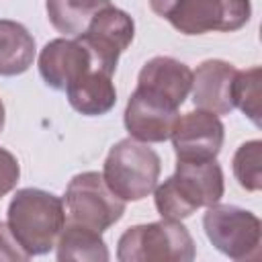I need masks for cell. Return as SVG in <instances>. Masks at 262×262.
Listing matches in <instances>:
<instances>
[{
	"instance_id": "cell-3",
	"label": "cell",
	"mask_w": 262,
	"mask_h": 262,
	"mask_svg": "<svg viewBox=\"0 0 262 262\" xmlns=\"http://www.w3.org/2000/svg\"><path fill=\"white\" fill-rule=\"evenodd\" d=\"M160 170V156L147 143L129 137L108 149L102 178L123 201H141L158 186Z\"/></svg>"
},
{
	"instance_id": "cell-5",
	"label": "cell",
	"mask_w": 262,
	"mask_h": 262,
	"mask_svg": "<svg viewBox=\"0 0 262 262\" xmlns=\"http://www.w3.org/2000/svg\"><path fill=\"white\" fill-rule=\"evenodd\" d=\"M209 242L225 256L239 262H258L262 256L260 219L233 205H211L203 217Z\"/></svg>"
},
{
	"instance_id": "cell-11",
	"label": "cell",
	"mask_w": 262,
	"mask_h": 262,
	"mask_svg": "<svg viewBox=\"0 0 262 262\" xmlns=\"http://www.w3.org/2000/svg\"><path fill=\"white\" fill-rule=\"evenodd\" d=\"M96 68L86 45L74 39H53L39 53V72L47 86L66 90L82 74ZM98 70V68H96Z\"/></svg>"
},
{
	"instance_id": "cell-2",
	"label": "cell",
	"mask_w": 262,
	"mask_h": 262,
	"mask_svg": "<svg viewBox=\"0 0 262 262\" xmlns=\"http://www.w3.org/2000/svg\"><path fill=\"white\" fill-rule=\"evenodd\" d=\"M66 225L63 201L41 188L16 190L8 205V227L29 256L55 248Z\"/></svg>"
},
{
	"instance_id": "cell-14",
	"label": "cell",
	"mask_w": 262,
	"mask_h": 262,
	"mask_svg": "<svg viewBox=\"0 0 262 262\" xmlns=\"http://www.w3.org/2000/svg\"><path fill=\"white\" fill-rule=\"evenodd\" d=\"M70 104L88 117H98L108 113L117 102V90L113 84V76L102 70H88L76 82L66 88Z\"/></svg>"
},
{
	"instance_id": "cell-1",
	"label": "cell",
	"mask_w": 262,
	"mask_h": 262,
	"mask_svg": "<svg viewBox=\"0 0 262 262\" xmlns=\"http://www.w3.org/2000/svg\"><path fill=\"white\" fill-rule=\"evenodd\" d=\"M156 209L164 219H186L223 196V172L215 160L176 162V172L156 186Z\"/></svg>"
},
{
	"instance_id": "cell-19",
	"label": "cell",
	"mask_w": 262,
	"mask_h": 262,
	"mask_svg": "<svg viewBox=\"0 0 262 262\" xmlns=\"http://www.w3.org/2000/svg\"><path fill=\"white\" fill-rule=\"evenodd\" d=\"M260 82L262 70L258 66L237 72L233 82V104L254 125H260Z\"/></svg>"
},
{
	"instance_id": "cell-10",
	"label": "cell",
	"mask_w": 262,
	"mask_h": 262,
	"mask_svg": "<svg viewBox=\"0 0 262 262\" xmlns=\"http://www.w3.org/2000/svg\"><path fill=\"white\" fill-rule=\"evenodd\" d=\"M178 117L176 106L137 88L125 106V127L133 139L143 143H160L170 139Z\"/></svg>"
},
{
	"instance_id": "cell-13",
	"label": "cell",
	"mask_w": 262,
	"mask_h": 262,
	"mask_svg": "<svg viewBox=\"0 0 262 262\" xmlns=\"http://www.w3.org/2000/svg\"><path fill=\"white\" fill-rule=\"evenodd\" d=\"M190 84H192L190 68L166 55H158L145 61L137 78V90L147 92L156 98H162L176 108L188 96Z\"/></svg>"
},
{
	"instance_id": "cell-17",
	"label": "cell",
	"mask_w": 262,
	"mask_h": 262,
	"mask_svg": "<svg viewBox=\"0 0 262 262\" xmlns=\"http://www.w3.org/2000/svg\"><path fill=\"white\" fill-rule=\"evenodd\" d=\"M45 6L51 25L59 33L80 37L86 33L92 18L111 6V0H47Z\"/></svg>"
},
{
	"instance_id": "cell-16",
	"label": "cell",
	"mask_w": 262,
	"mask_h": 262,
	"mask_svg": "<svg viewBox=\"0 0 262 262\" xmlns=\"http://www.w3.org/2000/svg\"><path fill=\"white\" fill-rule=\"evenodd\" d=\"M55 248L59 260H88V262L108 260V250L100 237V231L68 219L57 237Z\"/></svg>"
},
{
	"instance_id": "cell-4",
	"label": "cell",
	"mask_w": 262,
	"mask_h": 262,
	"mask_svg": "<svg viewBox=\"0 0 262 262\" xmlns=\"http://www.w3.org/2000/svg\"><path fill=\"white\" fill-rule=\"evenodd\" d=\"M121 262H190L194 242L176 219H164L129 227L117 244Z\"/></svg>"
},
{
	"instance_id": "cell-15",
	"label": "cell",
	"mask_w": 262,
	"mask_h": 262,
	"mask_svg": "<svg viewBox=\"0 0 262 262\" xmlns=\"http://www.w3.org/2000/svg\"><path fill=\"white\" fill-rule=\"evenodd\" d=\"M35 59V39L16 20L0 18V76H18Z\"/></svg>"
},
{
	"instance_id": "cell-8",
	"label": "cell",
	"mask_w": 262,
	"mask_h": 262,
	"mask_svg": "<svg viewBox=\"0 0 262 262\" xmlns=\"http://www.w3.org/2000/svg\"><path fill=\"white\" fill-rule=\"evenodd\" d=\"M133 33H135V25L131 16L111 4L92 18L86 33L80 35L78 39L90 51L94 66L113 76L119 55L133 41Z\"/></svg>"
},
{
	"instance_id": "cell-20",
	"label": "cell",
	"mask_w": 262,
	"mask_h": 262,
	"mask_svg": "<svg viewBox=\"0 0 262 262\" xmlns=\"http://www.w3.org/2000/svg\"><path fill=\"white\" fill-rule=\"evenodd\" d=\"M18 176H20V168L16 158L8 149L0 147V199L16 186Z\"/></svg>"
},
{
	"instance_id": "cell-6",
	"label": "cell",
	"mask_w": 262,
	"mask_h": 262,
	"mask_svg": "<svg viewBox=\"0 0 262 262\" xmlns=\"http://www.w3.org/2000/svg\"><path fill=\"white\" fill-rule=\"evenodd\" d=\"M63 207L68 221L82 223L100 233L115 225L125 213V201L108 188L98 172L76 174L66 188Z\"/></svg>"
},
{
	"instance_id": "cell-22",
	"label": "cell",
	"mask_w": 262,
	"mask_h": 262,
	"mask_svg": "<svg viewBox=\"0 0 262 262\" xmlns=\"http://www.w3.org/2000/svg\"><path fill=\"white\" fill-rule=\"evenodd\" d=\"M176 2H178V0H149V6H151V10H154L156 14H160V16L166 18V14L172 10V6H174Z\"/></svg>"
},
{
	"instance_id": "cell-12",
	"label": "cell",
	"mask_w": 262,
	"mask_h": 262,
	"mask_svg": "<svg viewBox=\"0 0 262 262\" xmlns=\"http://www.w3.org/2000/svg\"><path fill=\"white\" fill-rule=\"evenodd\" d=\"M237 70L223 59H207L192 72V102L201 111L229 115L233 104V82Z\"/></svg>"
},
{
	"instance_id": "cell-21",
	"label": "cell",
	"mask_w": 262,
	"mask_h": 262,
	"mask_svg": "<svg viewBox=\"0 0 262 262\" xmlns=\"http://www.w3.org/2000/svg\"><path fill=\"white\" fill-rule=\"evenodd\" d=\"M29 252L18 244L8 223L0 221V260H29Z\"/></svg>"
},
{
	"instance_id": "cell-23",
	"label": "cell",
	"mask_w": 262,
	"mask_h": 262,
	"mask_svg": "<svg viewBox=\"0 0 262 262\" xmlns=\"http://www.w3.org/2000/svg\"><path fill=\"white\" fill-rule=\"evenodd\" d=\"M2 129H4V102L0 98V133H2Z\"/></svg>"
},
{
	"instance_id": "cell-9",
	"label": "cell",
	"mask_w": 262,
	"mask_h": 262,
	"mask_svg": "<svg viewBox=\"0 0 262 262\" xmlns=\"http://www.w3.org/2000/svg\"><path fill=\"white\" fill-rule=\"evenodd\" d=\"M172 145L176 160L205 162L215 160L223 145V123L215 113L190 111L178 117L172 131Z\"/></svg>"
},
{
	"instance_id": "cell-18",
	"label": "cell",
	"mask_w": 262,
	"mask_h": 262,
	"mask_svg": "<svg viewBox=\"0 0 262 262\" xmlns=\"http://www.w3.org/2000/svg\"><path fill=\"white\" fill-rule=\"evenodd\" d=\"M233 174L242 188L256 192L262 188V141L252 139L233 154Z\"/></svg>"
},
{
	"instance_id": "cell-7",
	"label": "cell",
	"mask_w": 262,
	"mask_h": 262,
	"mask_svg": "<svg viewBox=\"0 0 262 262\" xmlns=\"http://www.w3.org/2000/svg\"><path fill=\"white\" fill-rule=\"evenodd\" d=\"M250 0H178L166 18L182 35H203L237 31L250 20Z\"/></svg>"
}]
</instances>
